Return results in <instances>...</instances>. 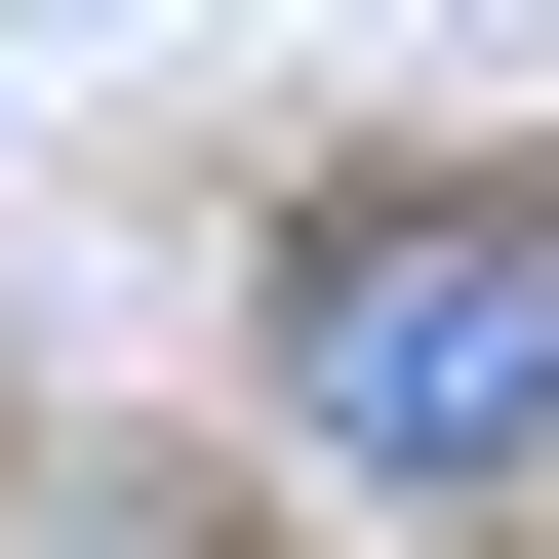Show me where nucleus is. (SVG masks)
<instances>
[{
    "instance_id": "f257e3e1",
    "label": "nucleus",
    "mask_w": 559,
    "mask_h": 559,
    "mask_svg": "<svg viewBox=\"0 0 559 559\" xmlns=\"http://www.w3.org/2000/svg\"><path fill=\"white\" fill-rule=\"evenodd\" d=\"M280 440L440 479V520H559V200H320L280 240Z\"/></svg>"
}]
</instances>
